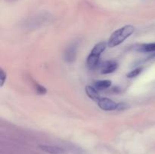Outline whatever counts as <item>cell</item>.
I'll list each match as a JSON object with an SVG mask.
<instances>
[{
	"label": "cell",
	"instance_id": "cell-7",
	"mask_svg": "<svg viewBox=\"0 0 155 154\" xmlns=\"http://www.w3.org/2000/svg\"><path fill=\"white\" fill-rule=\"evenodd\" d=\"M65 60L69 63H72L76 59V48L75 46H70L67 48L64 53Z\"/></svg>",
	"mask_w": 155,
	"mask_h": 154
},
{
	"label": "cell",
	"instance_id": "cell-11",
	"mask_svg": "<svg viewBox=\"0 0 155 154\" xmlns=\"http://www.w3.org/2000/svg\"><path fill=\"white\" fill-rule=\"evenodd\" d=\"M35 85H36V91H37L38 94L43 95L46 93V89H45V87H43V86L40 85H39V84H37V83H35Z\"/></svg>",
	"mask_w": 155,
	"mask_h": 154
},
{
	"label": "cell",
	"instance_id": "cell-9",
	"mask_svg": "<svg viewBox=\"0 0 155 154\" xmlns=\"http://www.w3.org/2000/svg\"><path fill=\"white\" fill-rule=\"evenodd\" d=\"M111 85V81L110 80H99L95 82V88L97 90H104L108 88Z\"/></svg>",
	"mask_w": 155,
	"mask_h": 154
},
{
	"label": "cell",
	"instance_id": "cell-5",
	"mask_svg": "<svg viewBox=\"0 0 155 154\" xmlns=\"http://www.w3.org/2000/svg\"><path fill=\"white\" fill-rule=\"evenodd\" d=\"M99 57L100 56L97 55V54H92L90 52L89 55L88 56L87 60H86V64L87 66L90 69H94L97 66L99 62Z\"/></svg>",
	"mask_w": 155,
	"mask_h": 154
},
{
	"label": "cell",
	"instance_id": "cell-8",
	"mask_svg": "<svg viewBox=\"0 0 155 154\" xmlns=\"http://www.w3.org/2000/svg\"><path fill=\"white\" fill-rule=\"evenodd\" d=\"M106 48H107V43L105 42H101L94 46L91 53L100 56L101 53H103V51L106 49Z\"/></svg>",
	"mask_w": 155,
	"mask_h": 154
},
{
	"label": "cell",
	"instance_id": "cell-1",
	"mask_svg": "<svg viewBox=\"0 0 155 154\" xmlns=\"http://www.w3.org/2000/svg\"><path fill=\"white\" fill-rule=\"evenodd\" d=\"M135 28L132 25H127L118 29L112 33L107 42V45L110 48H114L120 45L128 37H130L134 32Z\"/></svg>",
	"mask_w": 155,
	"mask_h": 154
},
{
	"label": "cell",
	"instance_id": "cell-3",
	"mask_svg": "<svg viewBox=\"0 0 155 154\" xmlns=\"http://www.w3.org/2000/svg\"><path fill=\"white\" fill-rule=\"evenodd\" d=\"M39 148L41 150L50 154H63L64 152V149L62 147L52 145H39Z\"/></svg>",
	"mask_w": 155,
	"mask_h": 154
},
{
	"label": "cell",
	"instance_id": "cell-13",
	"mask_svg": "<svg viewBox=\"0 0 155 154\" xmlns=\"http://www.w3.org/2000/svg\"><path fill=\"white\" fill-rule=\"evenodd\" d=\"M0 79H1V87H2L6 79V74L2 69H0Z\"/></svg>",
	"mask_w": 155,
	"mask_h": 154
},
{
	"label": "cell",
	"instance_id": "cell-6",
	"mask_svg": "<svg viewBox=\"0 0 155 154\" xmlns=\"http://www.w3.org/2000/svg\"><path fill=\"white\" fill-rule=\"evenodd\" d=\"M85 90H86V95H88V97H89V98H91L92 100H93V101L98 102V101H99L100 98H100V95L99 94H98V91H97V89L95 88L87 85L86 87V89H85Z\"/></svg>",
	"mask_w": 155,
	"mask_h": 154
},
{
	"label": "cell",
	"instance_id": "cell-14",
	"mask_svg": "<svg viewBox=\"0 0 155 154\" xmlns=\"http://www.w3.org/2000/svg\"><path fill=\"white\" fill-rule=\"evenodd\" d=\"M127 108H128V105L127 104H125V103H120V104H117V110H124Z\"/></svg>",
	"mask_w": 155,
	"mask_h": 154
},
{
	"label": "cell",
	"instance_id": "cell-2",
	"mask_svg": "<svg viewBox=\"0 0 155 154\" xmlns=\"http://www.w3.org/2000/svg\"><path fill=\"white\" fill-rule=\"evenodd\" d=\"M117 104L112 100L107 98H100L98 101V105L101 110L105 111H113L117 109Z\"/></svg>",
	"mask_w": 155,
	"mask_h": 154
},
{
	"label": "cell",
	"instance_id": "cell-4",
	"mask_svg": "<svg viewBox=\"0 0 155 154\" xmlns=\"http://www.w3.org/2000/svg\"><path fill=\"white\" fill-rule=\"evenodd\" d=\"M117 63L113 60H110V61H107L103 64L102 67H101V73L102 74H108L111 73V72H114L117 69Z\"/></svg>",
	"mask_w": 155,
	"mask_h": 154
},
{
	"label": "cell",
	"instance_id": "cell-10",
	"mask_svg": "<svg viewBox=\"0 0 155 154\" xmlns=\"http://www.w3.org/2000/svg\"><path fill=\"white\" fill-rule=\"evenodd\" d=\"M141 50L146 52H151V51H155V43L148 44L141 47Z\"/></svg>",
	"mask_w": 155,
	"mask_h": 154
},
{
	"label": "cell",
	"instance_id": "cell-12",
	"mask_svg": "<svg viewBox=\"0 0 155 154\" xmlns=\"http://www.w3.org/2000/svg\"><path fill=\"white\" fill-rule=\"evenodd\" d=\"M141 70H142L141 68H138V69H134V70L130 71V72L127 74V77H129V78H134V77H136L139 73H140Z\"/></svg>",
	"mask_w": 155,
	"mask_h": 154
}]
</instances>
